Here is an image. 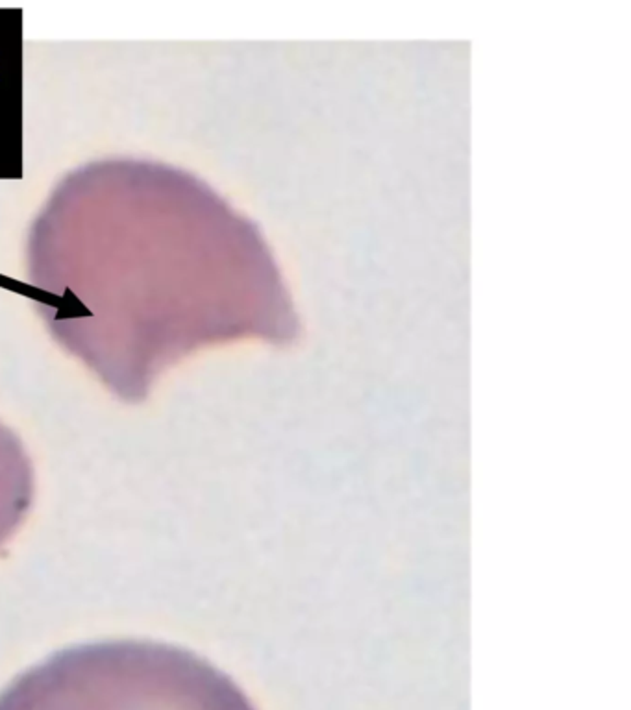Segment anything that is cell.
<instances>
[{"label": "cell", "mask_w": 631, "mask_h": 710, "mask_svg": "<svg viewBox=\"0 0 631 710\" xmlns=\"http://www.w3.org/2000/svg\"><path fill=\"white\" fill-rule=\"evenodd\" d=\"M0 710H255L226 674L191 651L110 640L58 651L0 692Z\"/></svg>", "instance_id": "cell-1"}, {"label": "cell", "mask_w": 631, "mask_h": 710, "mask_svg": "<svg viewBox=\"0 0 631 710\" xmlns=\"http://www.w3.org/2000/svg\"><path fill=\"white\" fill-rule=\"evenodd\" d=\"M36 496L32 459L12 431L0 425V547L23 525Z\"/></svg>", "instance_id": "cell-2"}]
</instances>
